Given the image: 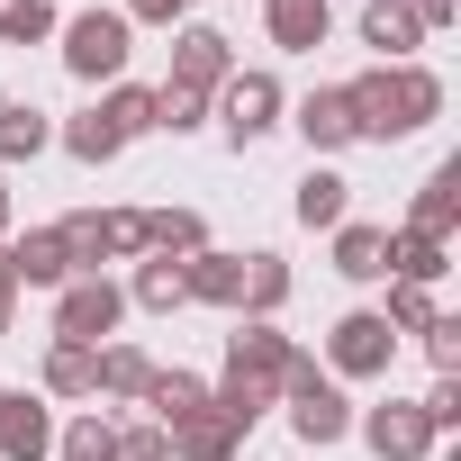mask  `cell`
Returning <instances> with one entry per match:
<instances>
[{
  "label": "cell",
  "mask_w": 461,
  "mask_h": 461,
  "mask_svg": "<svg viewBox=\"0 0 461 461\" xmlns=\"http://www.w3.org/2000/svg\"><path fill=\"white\" fill-rule=\"evenodd\" d=\"M64 19L46 10V0H0V37H10V46H37V37H55Z\"/></svg>",
  "instance_id": "32"
},
{
  "label": "cell",
  "mask_w": 461,
  "mask_h": 461,
  "mask_svg": "<svg viewBox=\"0 0 461 461\" xmlns=\"http://www.w3.org/2000/svg\"><path fill=\"white\" fill-rule=\"evenodd\" d=\"M281 299H290V263L281 254H245V308L236 317H272Z\"/></svg>",
  "instance_id": "26"
},
{
  "label": "cell",
  "mask_w": 461,
  "mask_h": 461,
  "mask_svg": "<svg viewBox=\"0 0 461 461\" xmlns=\"http://www.w3.org/2000/svg\"><path fill=\"white\" fill-rule=\"evenodd\" d=\"M425 28L407 19V0H371V10H362V46H380L389 64H407V46H416Z\"/></svg>",
  "instance_id": "23"
},
{
  "label": "cell",
  "mask_w": 461,
  "mask_h": 461,
  "mask_svg": "<svg viewBox=\"0 0 461 461\" xmlns=\"http://www.w3.org/2000/svg\"><path fill=\"white\" fill-rule=\"evenodd\" d=\"M10 272H19V290H64V281H73V263H64V236H55V226L19 236V245H10Z\"/></svg>",
  "instance_id": "17"
},
{
  "label": "cell",
  "mask_w": 461,
  "mask_h": 461,
  "mask_svg": "<svg viewBox=\"0 0 461 461\" xmlns=\"http://www.w3.org/2000/svg\"><path fill=\"white\" fill-rule=\"evenodd\" d=\"M118 461H172L163 425H136V434H118Z\"/></svg>",
  "instance_id": "36"
},
{
  "label": "cell",
  "mask_w": 461,
  "mask_h": 461,
  "mask_svg": "<svg viewBox=\"0 0 461 461\" xmlns=\"http://www.w3.org/2000/svg\"><path fill=\"white\" fill-rule=\"evenodd\" d=\"M127 299H136V308H154V317H172V308H181V263H163V254H154V263H136V290H127Z\"/></svg>",
  "instance_id": "29"
},
{
  "label": "cell",
  "mask_w": 461,
  "mask_h": 461,
  "mask_svg": "<svg viewBox=\"0 0 461 461\" xmlns=\"http://www.w3.org/2000/svg\"><path fill=\"white\" fill-rule=\"evenodd\" d=\"M181 299L245 308V254H190V263H181Z\"/></svg>",
  "instance_id": "14"
},
{
  "label": "cell",
  "mask_w": 461,
  "mask_h": 461,
  "mask_svg": "<svg viewBox=\"0 0 461 461\" xmlns=\"http://www.w3.org/2000/svg\"><path fill=\"white\" fill-rule=\"evenodd\" d=\"M226 73H236V46H226V28H181V46H172V91L217 100Z\"/></svg>",
  "instance_id": "10"
},
{
  "label": "cell",
  "mask_w": 461,
  "mask_h": 461,
  "mask_svg": "<svg viewBox=\"0 0 461 461\" xmlns=\"http://www.w3.org/2000/svg\"><path fill=\"white\" fill-rule=\"evenodd\" d=\"M145 407H154V425L172 434L181 416H199V407H208V380H190V371H154V380H145Z\"/></svg>",
  "instance_id": "22"
},
{
  "label": "cell",
  "mask_w": 461,
  "mask_h": 461,
  "mask_svg": "<svg viewBox=\"0 0 461 461\" xmlns=\"http://www.w3.org/2000/svg\"><path fill=\"white\" fill-rule=\"evenodd\" d=\"M127 55H136V37H127L118 10H82V19H64V64H73V82H118Z\"/></svg>",
  "instance_id": "5"
},
{
  "label": "cell",
  "mask_w": 461,
  "mask_h": 461,
  "mask_svg": "<svg viewBox=\"0 0 461 461\" xmlns=\"http://www.w3.org/2000/svg\"><path fill=\"white\" fill-rule=\"evenodd\" d=\"M263 19H272V46H290V55H317L326 28H335L326 0H263Z\"/></svg>",
  "instance_id": "16"
},
{
  "label": "cell",
  "mask_w": 461,
  "mask_h": 461,
  "mask_svg": "<svg viewBox=\"0 0 461 461\" xmlns=\"http://www.w3.org/2000/svg\"><path fill=\"white\" fill-rule=\"evenodd\" d=\"M127 28L145 19V28H172V19H190V0H127V10H118Z\"/></svg>",
  "instance_id": "37"
},
{
  "label": "cell",
  "mask_w": 461,
  "mask_h": 461,
  "mask_svg": "<svg viewBox=\"0 0 461 461\" xmlns=\"http://www.w3.org/2000/svg\"><path fill=\"white\" fill-rule=\"evenodd\" d=\"M0 226H10V181H0Z\"/></svg>",
  "instance_id": "40"
},
{
  "label": "cell",
  "mask_w": 461,
  "mask_h": 461,
  "mask_svg": "<svg viewBox=\"0 0 461 461\" xmlns=\"http://www.w3.org/2000/svg\"><path fill=\"white\" fill-rule=\"evenodd\" d=\"M127 317V290L109 281V272H82V281H64V299H55V344H91L100 353V335Z\"/></svg>",
  "instance_id": "6"
},
{
  "label": "cell",
  "mask_w": 461,
  "mask_h": 461,
  "mask_svg": "<svg viewBox=\"0 0 461 461\" xmlns=\"http://www.w3.org/2000/svg\"><path fill=\"white\" fill-rule=\"evenodd\" d=\"M199 118H208V100H199V91H172V82L154 91V127H172V136H181V127H199Z\"/></svg>",
  "instance_id": "33"
},
{
  "label": "cell",
  "mask_w": 461,
  "mask_h": 461,
  "mask_svg": "<svg viewBox=\"0 0 461 461\" xmlns=\"http://www.w3.org/2000/svg\"><path fill=\"white\" fill-rule=\"evenodd\" d=\"M380 326H389V335H425V326H434V299H425L416 281H389V308H380Z\"/></svg>",
  "instance_id": "31"
},
{
  "label": "cell",
  "mask_w": 461,
  "mask_h": 461,
  "mask_svg": "<svg viewBox=\"0 0 461 461\" xmlns=\"http://www.w3.org/2000/svg\"><path fill=\"white\" fill-rule=\"evenodd\" d=\"M326 353H335V371H344V380H380V371H389V353H398V335L380 326V308H353V317H335Z\"/></svg>",
  "instance_id": "9"
},
{
  "label": "cell",
  "mask_w": 461,
  "mask_h": 461,
  "mask_svg": "<svg viewBox=\"0 0 461 461\" xmlns=\"http://www.w3.org/2000/svg\"><path fill=\"white\" fill-rule=\"evenodd\" d=\"M55 452H64V461H118V425L91 407V416H73V425L55 434Z\"/></svg>",
  "instance_id": "28"
},
{
  "label": "cell",
  "mask_w": 461,
  "mask_h": 461,
  "mask_svg": "<svg viewBox=\"0 0 461 461\" xmlns=\"http://www.w3.org/2000/svg\"><path fill=\"white\" fill-rule=\"evenodd\" d=\"M272 118H281V82H272V73H226V82H217V127H226V145H254Z\"/></svg>",
  "instance_id": "8"
},
{
  "label": "cell",
  "mask_w": 461,
  "mask_h": 461,
  "mask_svg": "<svg viewBox=\"0 0 461 461\" xmlns=\"http://www.w3.org/2000/svg\"><path fill=\"white\" fill-rule=\"evenodd\" d=\"M362 443H371L380 461H425V452H434V425H425L416 398H389V407L362 416Z\"/></svg>",
  "instance_id": "11"
},
{
  "label": "cell",
  "mask_w": 461,
  "mask_h": 461,
  "mask_svg": "<svg viewBox=\"0 0 461 461\" xmlns=\"http://www.w3.org/2000/svg\"><path fill=\"white\" fill-rule=\"evenodd\" d=\"M425 353H434L443 380H461V317H434V326H425Z\"/></svg>",
  "instance_id": "34"
},
{
  "label": "cell",
  "mask_w": 461,
  "mask_h": 461,
  "mask_svg": "<svg viewBox=\"0 0 461 461\" xmlns=\"http://www.w3.org/2000/svg\"><path fill=\"white\" fill-rule=\"evenodd\" d=\"M46 389L55 398H100V353L91 344H55L46 353Z\"/></svg>",
  "instance_id": "24"
},
{
  "label": "cell",
  "mask_w": 461,
  "mask_h": 461,
  "mask_svg": "<svg viewBox=\"0 0 461 461\" xmlns=\"http://www.w3.org/2000/svg\"><path fill=\"white\" fill-rule=\"evenodd\" d=\"M290 208H299V226H344V208H353V181L317 163V172L299 181V199H290Z\"/></svg>",
  "instance_id": "21"
},
{
  "label": "cell",
  "mask_w": 461,
  "mask_h": 461,
  "mask_svg": "<svg viewBox=\"0 0 461 461\" xmlns=\"http://www.w3.org/2000/svg\"><path fill=\"white\" fill-rule=\"evenodd\" d=\"M145 127H154V91H136V82H118V91H109L100 109H82V118L64 127V145H73L82 163H109V154H118L127 136H145Z\"/></svg>",
  "instance_id": "4"
},
{
  "label": "cell",
  "mask_w": 461,
  "mask_h": 461,
  "mask_svg": "<svg viewBox=\"0 0 461 461\" xmlns=\"http://www.w3.org/2000/svg\"><path fill=\"white\" fill-rule=\"evenodd\" d=\"M416 407H425V425H434V434H452V425H461V380H434Z\"/></svg>",
  "instance_id": "35"
},
{
  "label": "cell",
  "mask_w": 461,
  "mask_h": 461,
  "mask_svg": "<svg viewBox=\"0 0 461 461\" xmlns=\"http://www.w3.org/2000/svg\"><path fill=\"white\" fill-rule=\"evenodd\" d=\"M290 362H299V344H290L272 317H245L236 335H226V380L208 389V407H217L226 425H236V434H254V425H263V407L281 398Z\"/></svg>",
  "instance_id": "1"
},
{
  "label": "cell",
  "mask_w": 461,
  "mask_h": 461,
  "mask_svg": "<svg viewBox=\"0 0 461 461\" xmlns=\"http://www.w3.org/2000/svg\"><path fill=\"white\" fill-rule=\"evenodd\" d=\"M452 226H461V163H434L425 172V190H416V208H407V236H452Z\"/></svg>",
  "instance_id": "13"
},
{
  "label": "cell",
  "mask_w": 461,
  "mask_h": 461,
  "mask_svg": "<svg viewBox=\"0 0 461 461\" xmlns=\"http://www.w3.org/2000/svg\"><path fill=\"white\" fill-rule=\"evenodd\" d=\"M55 452V407L28 389H0V461H46Z\"/></svg>",
  "instance_id": "12"
},
{
  "label": "cell",
  "mask_w": 461,
  "mask_h": 461,
  "mask_svg": "<svg viewBox=\"0 0 461 461\" xmlns=\"http://www.w3.org/2000/svg\"><path fill=\"white\" fill-rule=\"evenodd\" d=\"M335 272L344 281H389V226H335Z\"/></svg>",
  "instance_id": "19"
},
{
  "label": "cell",
  "mask_w": 461,
  "mask_h": 461,
  "mask_svg": "<svg viewBox=\"0 0 461 461\" xmlns=\"http://www.w3.org/2000/svg\"><path fill=\"white\" fill-rule=\"evenodd\" d=\"M10 308H19V272H10V245H0V335H10Z\"/></svg>",
  "instance_id": "39"
},
{
  "label": "cell",
  "mask_w": 461,
  "mask_h": 461,
  "mask_svg": "<svg viewBox=\"0 0 461 461\" xmlns=\"http://www.w3.org/2000/svg\"><path fill=\"white\" fill-rule=\"evenodd\" d=\"M389 272L425 290V281H443L452 263H443V245H434V236H407V226H398V236H389Z\"/></svg>",
  "instance_id": "27"
},
{
  "label": "cell",
  "mask_w": 461,
  "mask_h": 461,
  "mask_svg": "<svg viewBox=\"0 0 461 461\" xmlns=\"http://www.w3.org/2000/svg\"><path fill=\"white\" fill-rule=\"evenodd\" d=\"M163 443H172V461H236V452H245V434L226 425L217 407H199V416H181V425H172Z\"/></svg>",
  "instance_id": "15"
},
{
  "label": "cell",
  "mask_w": 461,
  "mask_h": 461,
  "mask_svg": "<svg viewBox=\"0 0 461 461\" xmlns=\"http://www.w3.org/2000/svg\"><path fill=\"white\" fill-rule=\"evenodd\" d=\"M55 236H64V263L82 281L118 254H145V208H73V217H55Z\"/></svg>",
  "instance_id": "3"
},
{
  "label": "cell",
  "mask_w": 461,
  "mask_h": 461,
  "mask_svg": "<svg viewBox=\"0 0 461 461\" xmlns=\"http://www.w3.org/2000/svg\"><path fill=\"white\" fill-rule=\"evenodd\" d=\"M344 109H353V136H416L434 109H443V82L425 64H371L362 82H344Z\"/></svg>",
  "instance_id": "2"
},
{
  "label": "cell",
  "mask_w": 461,
  "mask_h": 461,
  "mask_svg": "<svg viewBox=\"0 0 461 461\" xmlns=\"http://www.w3.org/2000/svg\"><path fill=\"white\" fill-rule=\"evenodd\" d=\"M46 109H28V100H0V163H28V154H46Z\"/></svg>",
  "instance_id": "25"
},
{
  "label": "cell",
  "mask_w": 461,
  "mask_h": 461,
  "mask_svg": "<svg viewBox=\"0 0 461 461\" xmlns=\"http://www.w3.org/2000/svg\"><path fill=\"white\" fill-rule=\"evenodd\" d=\"M407 19H416V28H452V19H461V0H407Z\"/></svg>",
  "instance_id": "38"
},
{
  "label": "cell",
  "mask_w": 461,
  "mask_h": 461,
  "mask_svg": "<svg viewBox=\"0 0 461 461\" xmlns=\"http://www.w3.org/2000/svg\"><path fill=\"white\" fill-rule=\"evenodd\" d=\"M145 254H163V263H190V254H208V226H199V208H145Z\"/></svg>",
  "instance_id": "18"
},
{
  "label": "cell",
  "mask_w": 461,
  "mask_h": 461,
  "mask_svg": "<svg viewBox=\"0 0 461 461\" xmlns=\"http://www.w3.org/2000/svg\"><path fill=\"white\" fill-rule=\"evenodd\" d=\"M145 380H154V362H145L136 344H109V353H100V389H109V398H145Z\"/></svg>",
  "instance_id": "30"
},
{
  "label": "cell",
  "mask_w": 461,
  "mask_h": 461,
  "mask_svg": "<svg viewBox=\"0 0 461 461\" xmlns=\"http://www.w3.org/2000/svg\"><path fill=\"white\" fill-rule=\"evenodd\" d=\"M299 136H308L317 154L353 145V109H344V91H308V100H299Z\"/></svg>",
  "instance_id": "20"
},
{
  "label": "cell",
  "mask_w": 461,
  "mask_h": 461,
  "mask_svg": "<svg viewBox=\"0 0 461 461\" xmlns=\"http://www.w3.org/2000/svg\"><path fill=\"white\" fill-rule=\"evenodd\" d=\"M281 389H290V425H299V443H344V434H353V407H344V389H335V380H326L308 353L290 362V380H281Z\"/></svg>",
  "instance_id": "7"
}]
</instances>
